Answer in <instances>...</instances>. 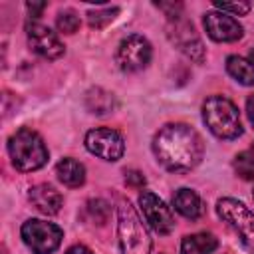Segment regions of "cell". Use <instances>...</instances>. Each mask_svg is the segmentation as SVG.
<instances>
[{"instance_id":"1","label":"cell","mask_w":254,"mask_h":254,"mask_svg":"<svg viewBox=\"0 0 254 254\" xmlns=\"http://www.w3.org/2000/svg\"><path fill=\"white\" fill-rule=\"evenodd\" d=\"M153 153L163 169L171 173H187L202 161L204 145L190 125L169 123L157 131L153 139Z\"/></svg>"},{"instance_id":"2","label":"cell","mask_w":254,"mask_h":254,"mask_svg":"<svg viewBox=\"0 0 254 254\" xmlns=\"http://www.w3.org/2000/svg\"><path fill=\"white\" fill-rule=\"evenodd\" d=\"M202 121L218 139H236L242 135L240 113L236 105L224 95H210L202 103Z\"/></svg>"},{"instance_id":"3","label":"cell","mask_w":254,"mask_h":254,"mask_svg":"<svg viewBox=\"0 0 254 254\" xmlns=\"http://www.w3.org/2000/svg\"><path fill=\"white\" fill-rule=\"evenodd\" d=\"M117 236L121 254H151V238L149 232L139 218L137 210L129 200H121L117 208Z\"/></svg>"},{"instance_id":"4","label":"cell","mask_w":254,"mask_h":254,"mask_svg":"<svg viewBox=\"0 0 254 254\" xmlns=\"http://www.w3.org/2000/svg\"><path fill=\"white\" fill-rule=\"evenodd\" d=\"M8 153L12 159V165L22 171H38L48 163V149L42 141V137L32 129H18L8 139Z\"/></svg>"},{"instance_id":"5","label":"cell","mask_w":254,"mask_h":254,"mask_svg":"<svg viewBox=\"0 0 254 254\" xmlns=\"http://www.w3.org/2000/svg\"><path fill=\"white\" fill-rule=\"evenodd\" d=\"M216 212L236 230L242 244L254 252V212L244 202L230 196H224L216 202Z\"/></svg>"},{"instance_id":"6","label":"cell","mask_w":254,"mask_h":254,"mask_svg":"<svg viewBox=\"0 0 254 254\" xmlns=\"http://www.w3.org/2000/svg\"><path fill=\"white\" fill-rule=\"evenodd\" d=\"M22 240L34 254H52L62 244L64 232L54 222L30 218L22 224Z\"/></svg>"},{"instance_id":"7","label":"cell","mask_w":254,"mask_h":254,"mask_svg":"<svg viewBox=\"0 0 254 254\" xmlns=\"http://www.w3.org/2000/svg\"><path fill=\"white\" fill-rule=\"evenodd\" d=\"M167 36H169L171 44L179 52H183L187 58H190L192 62L200 64L204 60V44H202L200 36L196 34L194 26L189 20H185L183 16L169 20V24H167Z\"/></svg>"},{"instance_id":"8","label":"cell","mask_w":254,"mask_h":254,"mask_svg":"<svg viewBox=\"0 0 254 254\" xmlns=\"http://www.w3.org/2000/svg\"><path fill=\"white\" fill-rule=\"evenodd\" d=\"M151 56H153V50H151L149 40L139 36V34H131V36L121 40L117 54H115V60L123 71L133 73V71L147 67L151 62Z\"/></svg>"},{"instance_id":"9","label":"cell","mask_w":254,"mask_h":254,"mask_svg":"<svg viewBox=\"0 0 254 254\" xmlns=\"http://www.w3.org/2000/svg\"><path fill=\"white\" fill-rule=\"evenodd\" d=\"M85 149L103 161H119L125 153V141L119 131L109 127H97L87 131Z\"/></svg>"},{"instance_id":"10","label":"cell","mask_w":254,"mask_h":254,"mask_svg":"<svg viewBox=\"0 0 254 254\" xmlns=\"http://www.w3.org/2000/svg\"><path fill=\"white\" fill-rule=\"evenodd\" d=\"M139 206H141V210H143L145 220L149 222V226H151L157 234L165 236V234H171V232H173V228H175L173 212H171V208H169L155 192L143 190V192L139 194Z\"/></svg>"},{"instance_id":"11","label":"cell","mask_w":254,"mask_h":254,"mask_svg":"<svg viewBox=\"0 0 254 254\" xmlns=\"http://www.w3.org/2000/svg\"><path fill=\"white\" fill-rule=\"evenodd\" d=\"M26 36H28V46L34 54L46 60H58L60 56H64V44L48 26L40 22H28Z\"/></svg>"},{"instance_id":"12","label":"cell","mask_w":254,"mask_h":254,"mask_svg":"<svg viewBox=\"0 0 254 254\" xmlns=\"http://www.w3.org/2000/svg\"><path fill=\"white\" fill-rule=\"evenodd\" d=\"M204 30L208 34V38H212L214 42H236L242 38V26L238 24V20H234L232 16L224 14V12H206L202 18Z\"/></svg>"},{"instance_id":"13","label":"cell","mask_w":254,"mask_h":254,"mask_svg":"<svg viewBox=\"0 0 254 254\" xmlns=\"http://www.w3.org/2000/svg\"><path fill=\"white\" fill-rule=\"evenodd\" d=\"M28 198H30V202L34 204V208L40 210V212L46 214V216L58 214L60 208H62V202H64V200H62V194H60L52 185H46V183L32 187V189L28 190Z\"/></svg>"},{"instance_id":"14","label":"cell","mask_w":254,"mask_h":254,"mask_svg":"<svg viewBox=\"0 0 254 254\" xmlns=\"http://www.w3.org/2000/svg\"><path fill=\"white\" fill-rule=\"evenodd\" d=\"M173 206L179 214H183L189 220H196L204 210L200 196L190 189H179L173 196Z\"/></svg>"},{"instance_id":"15","label":"cell","mask_w":254,"mask_h":254,"mask_svg":"<svg viewBox=\"0 0 254 254\" xmlns=\"http://www.w3.org/2000/svg\"><path fill=\"white\" fill-rule=\"evenodd\" d=\"M56 175H58V179H60L65 187H71V189L81 187V185L85 183V167H83L79 161L71 159V157L62 159V161L56 165Z\"/></svg>"},{"instance_id":"16","label":"cell","mask_w":254,"mask_h":254,"mask_svg":"<svg viewBox=\"0 0 254 254\" xmlns=\"http://www.w3.org/2000/svg\"><path fill=\"white\" fill-rule=\"evenodd\" d=\"M218 248V240L210 232H198L185 236L181 242V254H212Z\"/></svg>"},{"instance_id":"17","label":"cell","mask_w":254,"mask_h":254,"mask_svg":"<svg viewBox=\"0 0 254 254\" xmlns=\"http://www.w3.org/2000/svg\"><path fill=\"white\" fill-rule=\"evenodd\" d=\"M226 71L242 85H254V60H246L240 56L226 58Z\"/></svg>"},{"instance_id":"18","label":"cell","mask_w":254,"mask_h":254,"mask_svg":"<svg viewBox=\"0 0 254 254\" xmlns=\"http://www.w3.org/2000/svg\"><path fill=\"white\" fill-rule=\"evenodd\" d=\"M85 107L95 115H107L115 109V97L101 87H93L85 93Z\"/></svg>"},{"instance_id":"19","label":"cell","mask_w":254,"mask_h":254,"mask_svg":"<svg viewBox=\"0 0 254 254\" xmlns=\"http://www.w3.org/2000/svg\"><path fill=\"white\" fill-rule=\"evenodd\" d=\"M232 167H234V171H236V175H238L240 179H244V181H254V143H252L248 149L240 151V153L234 157Z\"/></svg>"},{"instance_id":"20","label":"cell","mask_w":254,"mask_h":254,"mask_svg":"<svg viewBox=\"0 0 254 254\" xmlns=\"http://www.w3.org/2000/svg\"><path fill=\"white\" fill-rule=\"evenodd\" d=\"M119 14V8L113 6V8H99V10H89L87 12V22L91 28H105L109 22L115 20V16Z\"/></svg>"},{"instance_id":"21","label":"cell","mask_w":254,"mask_h":254,"mask_svg":"<svg viewBox=\"0 0 254 254\" xmlns=\"http://www.w3.org/2000/svg\"><path fill=\"white\" fill-rule=\"evenodd\" d=\"M56 26L62 34H73L79 28V16L73 10H62L56 18Z\"/></svg>"},{"instance_id":"22","label":"cell","mask_w":254,"mask_h":254,"mask_svg":"<svg viewBox=\"0 0 254 254\" xmlns=\"http://www.w3.org/2000/svg\"><path fill=\"white\" fill-rule=\"evenodd\" d=\"M214 6L220 12H230L234 16H244V14L250 12V2H220V0H214Z\"/></svg>"},{"instance_id":"23","label":"cell","mask_w":254,"mask_h":254,"mask_svg":"<svg viewBox=\"0 0 254 254\" xmlns=\"http://www.w3.org/2000/svg\"><path fill=\"white\" fill-rule=\"evenodd\" d=\"M125 183H127L129 187L143 189V185H145V177H143L139 171H125Z\"/></svg>"},{"instance_id":"24","label":"cell","mask_w":254,"mask_h":254,"mask_svg":"<svg viewBox=\"0 0 254 254\" xmlns=\"http://www.w3.org/2000/svg\"><path fill=\"white\" fill-rule=\"evenodd\" d=\"M26 8H28V12L36 18V16H40V14H42V10L46 8V2H28V4H26Z\"/></svg>"},{"instance_id":"25","label":"cell","mask_w":254,"mask_h":254,"mask_svg":"<svg viewBox=\"0 0 254 254\" xmlns=\"http://www.w3.org/2000/svg\"><path fill=\"white\" fill-rule=\"evenodd\" d=\"M65 254H93L87 246H83V244H75V246H71V248H67V252Z\"/></svg>"},{"instance_id":"26","label":"cell","mask_w":254,"mask_h":254,"mask_svg":"<svg viewBox=\"0 0 254 254\" xmlns=\"http://www.w3.org/2000/svg\"><path fill=\"white\" fill-rule=\"evenodd\" d=\"M246 113H248V119H250V123H252V127H254V93L248 97V101H246Z\"/></svg>"},{"instance_id":"27","label":"cell","mask_w":254,"mask_h":254,"mask_svg":"<svg viewBox=\"0 0 254 254\" xmlns=\"http://www.w3.org/2000/svg\"><path fill=\"white\" fill-rule=\"evenodd\" d=\"M252 194H254V192H252Z\"/></svg>"}]
</instances>
